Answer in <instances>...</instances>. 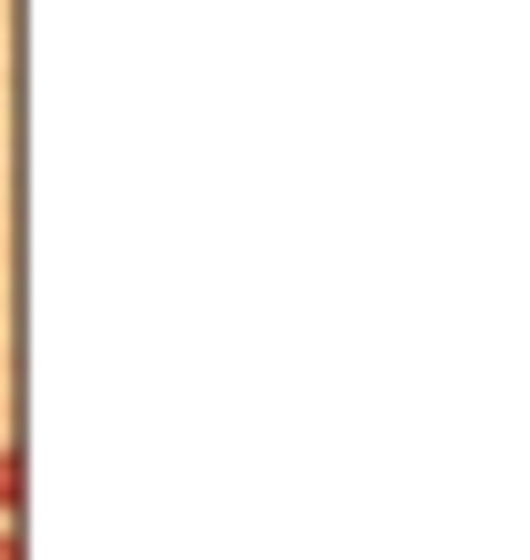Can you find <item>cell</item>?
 Here are the masks:
<instances>
[{
    "mask_svg": "<svg viewBox=\"0 0 530 560\" xmlns=\"http://www.w3.org/2000/svg\"><path fill=\"white\" fill-rule=\"evenodd\" d=\"M0 501H11V470H0Z\"/></svg>",
    "mask_w": 530,
    "mask_h": 560,
    "instance_id": "obj_1",
    "label": "cell"
}]
</instances>
